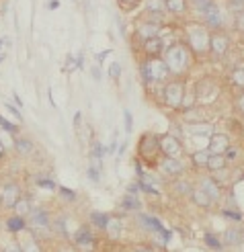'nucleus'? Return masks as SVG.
<instances>
[{
    "label": "nucleus",
    "instance_id": "nucleus-19",
    "mask_svg": "<svg viewBox=\"0 0 244 252\" xmlns=\"http://www.w3.org/2000/svg\"><path fill=\"white\" fill-rule=\"evenodd\" d=\"M164 10V0H146V12H150V15H162Z\"/></svg>",
    "mask_w": 244,
    "mask_h": 252
},
{
    "label": "nucleus",
    "instance_id": "nucleus-51",
    "mask_svg": "<svg viewBox=\"0 0 244 252\" xmlns=\"http://www.w3.org/2000/svg\"><path fill=\"white\" fill-rule=\"evenodd\" d=\"M60 252H74V250H70V248H64V250H60Z\"/></svg>",
    "mask_w": 244,
    "mask_h": 252
},
{
    "label": "nucleus",
    "instance_id": "nucleus-22",
    "mask_svg": "<svg viewBox=\"0 0 244 252\" xmlns=\"http://www.w3.org/2000/svg\"><path fill=\"white\" fill-rule=\"evenodd\" d=\"M121 207H123V209H127V211H138L142 205H139V199H136V195H132V193H130V195H125V197H123Z\"/></svg>",
    "mask_w": 244,
    "mask_h": 252
},
{
    "label": "nucleus",
    "instance_id": "nucleus-11",
    "mask_svg": "<svg viewBox=\"0 0 244 252\" xmlns=\"http://www.w3.org/2000/svg\"><path fill=\"white\" fill-rule=\"evenodd\" d=\"M164 41L162 37H152V39H146L144 41V52L148 54V58H160V54H164Z\"/></svg>",
    "mask_w": 244,
    "mask_h": 252
},
{
    "label": "nucleus",
    "instance_id": "nucleus-41",
    "mask_svg": "<svg viewBox=\"0 0 244 252\" xmlns=\"http://www.w3.org/2000/svg\"><path fill=\"white\" fill-rule=\"evenodd\" d=\"M60 193H62V197H66V199H70V201L76 199V193L70 191V189H66V187H60Z\"/></svg>",
    "mask_w": 244,
    "mask_h": 252
},
{
    "label": "nucleus",
    "instance_id": "nucleus-6",
    "mask_svg": "<svg viewBox=\"0 0 244 252\" xmlns=\"http://www.w3.org/2000/svg\"><path fill=\"white\" fill-rule=\"evenodd\" d=\"M156 152H160V137L154 133H146L142 137V144H139V154L146 160H152Z\"/></svg>",
    "mask_w": 244,
    "mask_h": 252
},
{
    "label": "nucleus",
    "instance_id": "nucleus-39",
    "mask_svg": "<svg viewBox=\"0 0 244 252\" xmlns=\"http://www.w3.org/2000/svg\"><path fill=\"white\" fill-rule=\"evenodd\" d=\"M236 29L244 33V10L236 12Z\"/></svg>",
    "mask_w": 244,
    "mask_h": 252
},
{
    "label": "nucleus",
    "instance_id": "nucleus-53",
    "mask_svg": "<svg viewBox=\"0 0 244 252\" xmlns=\"http://www.w3.org/2000/svg\"><path fill=\"white\" fill-rule=\"evenodd\" d=\"M0 60H2V56H0Z\"/></svg>",
    "mask_w": 244,
    "mask_h": 252
},
{
    "label": "nucleus",
    "instance_id": "nucleus-54",
    "mask_svg": "<svg viewBox=\"0 0 244 252\" xmlns=\"http://www.w3.org/2000/svg\"><path fill=\"white\" fill-rule=\"evenodd\" d=\"M0 252H2V250H0Z\"/></svg>",
    "mask_w": 244,
    "mask_h": 252
},
{
    "label": "nucleus",
    "instance_id": "nucleus-28",
    "mask_svg": "<svg viewBox=\"0 0 244 252\" xmlns=\"http://www.w3.org/2000/svg\"><path fill=\"white\" fill-rule=\"evenodd\" d=\"M187 4H191V8H195L197 12L203 15V12L213 4V0H187Z\"/></svg>",
    "mask_w": 244,
    "mask_h": 252
},
{
    "label": "nucleus",
    "instance_id": "nucleus-31",
    "mask_svg": "<svg viewBox=\"0 0 244 252\" xmlns=\"http://www.w3.org/2000/svg\"><path fill=\"white\" fill-rule=\"evenodd\" d=\"M226 244H232V246H236V244H240V232H238V228H232V230H228L226 232Z\"/></svg>",
    "mask_w": 244,
    "mask_h": 252
},
{
    "label": "nucleus",
    "instance_id": "nucleus-2",
    "mask_svg": "<svg viewBox=\"0 0 244 252\" xmlns=\"http://www.w3.org/2000/svg\"><path fill=\"white\" fill-rule=\"evenodd\" d=\"M139 74H142V80L146 84H156V82H164L171 76V70L166 66V62L160 58H148L142 62L139 66Z\"/></svg>",
    "mask_w": 244,
    "mask_h": 252
},
{
    "label": "nucleus",
    "instance_id": "nucleus-32",
    "mask_svg": "<svg viewBox=\"0 0 244 252\" xmlns=\"http://www.w3.org/2000/svg\"><path fill=\"white\" fill-rule=\"evenodd\" d=\"M174 191L176 193H181V195H191V193H193V189H191V185L189 183H174Z\"/></svg>",
    "mask_w": 244,
    "mask_h": 252
},
{
    "label": "nucleus",
    "instance_id": "nucleus-27",
    "mask_svg": "<svg viewBox=\"0 0 244 252\" xmlns=\"http://www.w3.org/2000/svg\"><path fill=\"white\" fill-rule=\"evenodd\" d=\"M21 250L23 252H41V246L37 244L35 238H27V240H21Z\"/></svg>",
    "mask_w": 244,
    "mask_h": 252
},
{
    "label": "nucleus",
    "instance_id": "nucleus-33",
    "mask_svg": "<svg viewBox=\"0 0 244 252\" xmlns=\"http://www.w3.org/2000/svg\"><path fill=\"white\" fill-rule=\"evenodd\" d=\"M119 228H121V225H119V221H117V220H109V223H107V228H105V230H107L113 238H117Z\"/></svg>",
    "mask_w": 244,
    "mask_h": 252
},
{
    "label": "nucleus",
    "instance_id": "nucleus-13",
    "mask_svg": "<svg viewBox=\"0 0 244 252\" xmlns=\"http://www.w3.org/2000/svg\"><path fill=\"white\" fill-rule=\"evenodd\" d=\"M228 148H230L228 137L222 135V133H215V135H211V140H209V150H208V152L209 154H224Z\"/></svg>",
    "mask_w": 244,
    "mask_h": 252
},
{
    "label": "nucleus",
    "instance_id": "nucleus-42",
    "mask_svg": "<svg viewBox=\"0 0 244 252\" xmlns=\"http://www.w3.org/2000/svg\"><path fill=\"white\" fill-rule=\"evenodd\" d=\"M234 82H238V84H242V86H244V70L234 72Z\"/></svg>",
    "mask_w": 244,
    "mask_h": 252
},
{
    "label": "nucleus",
    "instance_id": "nucleus-44",
    "mask_svg": "<svg viewBox=\"0 0 244 252\" xmlns=\"http://www.w3.org/2000/svg\"><path fill=\"white\" fill-rule=\"evenodd\" d=\"M6 109H8V111H10V113H12V115H15L17 119H21V113H19V109H15V107H12V105L8 103V100H6Z\"/></svg>",
    "mask_w": 244,
    "mask_h": 252
},
{
    "label": "nucleus",
    "instance_id": "nucleus-12",
    "mask_svg": "<svg viewBox=\"0 0 244 252\" xmlns=\"http://www.w3.org/2000/svg\"><path fill=\"white\" fill-rule=\"evenodd\" d=\"M228 37L224 33H213L211 35V41H209V52H213L215 56H224L228 52Z\"/></svg>",
    "mask_w": 244,
    "mask_h": 252
},
{
    "label": "nucleus",
    "instance_id": "nucleus-8",
    "mask_svg": "<svg viewBox=\"0 0 244 252\" xmlns=\"http://www.w3.org/2000/svg\"><path fill=\"white\" fill-rule=\"evenodd\" d=\"M160 152H164V156H171V158H176L178 154L183 152V146L181 142L173 137L171 133L166 135H160Z\"/></svg>",
    "mask_w": 244,
    "mask_h": 252
},
{
    "label": "nucleus",
    "instance_id": "nucleus-15",
    "mask_svg": "<svg viewBox=\"0 0 244 252\" xmlns=\"http://www.w3.org/2000/svg\"><path fill=\"white\" fill-rule=\"evenodd\" d=\"M164 6L166 12H173V15H183L187 10V0H164Z\"/></svg>",
    "mask_w": 244,
    "mask_h": 252
},
{
    "label": "nucleus",
    "instance_id": "nucleus-17",
    "mask_svg": "<svg viewBox=\"0 0 244 252\" xmlns=\"http://www.w3.org/2000/svg\"><path fill=\"white\" fill-rule=\"evenodd\" d=\"M208 168H209V170H213V172L226 168V156H224V154H209Z\"/></svg>",
    "mask_w": 244,
    "mask_h": 252
},
{
    "label": "nucleus",
    "instance_id": "nucleus-40",
    "mask_svg": "<svg viewBox=\"0 0 244 252\" xmlns=\"http://www.w3.org/2000/svg\"><path fill=\"white\" fill-rule=\"evenodd\" d=\"M222 213H224L226 218H232V220H236V221H240V220H242V213H240V211H230V209H224Z\"/></svg>",
    "mask_w": 244,
    "mask_h": 252
},
{
    "label": "nucleus",
    "instance_id": "nucleus-36",
    "mask_svg": "<svg viewBox=\"0 0 244 252\" xmlns=\"http://www.w3.org/2000/svg\"><path fill=\"white\" fill-rule=\"evenodd\" d=\"M123 119H125V131H132L134 129V117L127 109H123Z\"/></svg>",
    "mask_w": 244,
    "mask_h": 252
},
{
    "label": "nucleus",
    "instance_id": "nucleus-30",
    "mask_svg": "<svg viewBox=\"0 0 244 252\" xmlns=\"http://www.w3.org/2000/svg\"><path fill=\"white\" fill-rule=\"evenodd\" d=\"M109 152V150L105 148V146H103L101 142H93V146H91V156L95 158V160H101L103 156H105Z\"/></svg>",
    "mask_w": 244,
    "mask_h": 252
},
{
    "label": "nucleus",
    "instance_id": "nucleus-52",
    "mask_svg": "<svg viewBox=\"0 0 244 252\" xmlns=\"http://www.w3.org/2000/svg\"><path fill=\"white\" fill-rule=\"evenodd\" d=\"M139 252H150V250H139Z\"/></svg>",
    "mask_w": 244,
    "mask_h": 252
},
{
    "label": "nucleus",
    "instance_id": "nucleus-3",
    "mask_svg": "<svg viewBox=\"0 0 244 252\" xmlns=\"http://www.w3.org/2000/svg\"><path fill=\"white\" fill-rule=\"evenodd\" d=\"M187 39H189V49L195 54H205L209 52V41L211 35L205 29V25H189L187 27Z\"/></svg>",
    "mask_w": 244,
    "mask_h": 252
},
{
    "label": "nucleus",
    "instance_id": "nucleus-7",
    "mask_svg": "<svg viewBox=\"0 0 244 252\" xmlns=\"http://www.w3.org/2000/svg\"><path fill=\"white\" fill-rule=\"evenodd\" d=\"M158 33H160V23L156 19H144V21H139L136 27V35L142 37L144 41L152 39V37H158Z\"/></svg>",
    "mask_w": 244,
    "mask_h": 252
},
{
    "label": "nucleus",
    "instance_id": "nucleus-45",
    "mask_svg": "<svg viewBox=\"0 0 244 252\" xmlns=\"http://www.w3.org/2000/svg\"><path fill=\"white\" fill-rule=\"evenodd\" d=\"M4 252H23V250H21V246H19V244H8Z\"/></svg>",
    "mask_w": 244,
    "mask_h": 252
},
{
    "label": "nucleus",
    "instance_id": "nucleus-46",
    "mask_svg": "<svg viewBox=\"0 0 244 252\" xmlns=\"http://www.w3.org/2000/svg\"><path fill=\"white\" fill-rule=\"evenodd\" d=\"M236 105H238V111L244 115V94H240V96H238V103H236Z\"/></svg>",
    "mask_w": 244,
    "mask_h": 252
},
{
    "label": "nucleus",
    "instance_id": "nucleus-4",
    "mask_svg": "<svg viewBox=\"0 0 244 252\" xmlns=\"http://www.w3.org/2000/svg\"><path fill=\"white\" fill-rule=\"evenodd\" d=\"M185 100V84L181 80H173L164 86V103L173 107V109H178L183 105Z\"/></svg>",
    "mask_w": 244,
    "mask_h": 252
},
{
    "label": "nucleus",
    "instance_id": "nucleus-50",
    "mask_svg": "<svg viewBox=\"0 0 244 252\" xmlns=\"http://www.w3.org/2000/svg\"><path fill=\"white\" fill-rule=\"evenodd\" d=\"M230 2H238V4H244V0H230Z\"/></svg>",
    "mask_w": 244,
    "mask_h": 252
},
{
    "label": "nucleus",
    "instance_id": "nucleus-26",
    "mask_svg": "<svg viewBox=\"0 0 244 252\" xmlns=\"http://www.w3.org/2000/svg\"><path fill=\"white\" fill-rule=\"evenodd\" d=\"M15 148L19 154H29L33 150V144L31 140H27V137H19V140H15Z\"/></svg>",
    "mask_w": 244,
    "mask_h": 252
},
{
    "label": "nucleus",
    "instance_id": "nucleus-21",
    "mask_svg": "<svg viewBox=\"0 0 244 252\" xmlns=\"http://www.w3.org/2000/svg\"><path fill=\"white\" fill-rule=\"evenodd\" d=\"M139 223H142L144 228L150 230V232H160V230H162L160 221H158V220H154V218H148V216H139Z\"/></svg>",
    "mask_w": 244,
    "mask_h": 252
},
{
    "label": "nucleus",
    "instance_id": "nucleus-35",
    "mask_svg": "<svg viewBox=\"0 0 244 252\" xmlns=\"http://www.w3.org/2000/svg\"><path fill=\"white\" fill-rule=\"evenodd\" d=\"M205 242H208V246H211V248H215V250L222 248V242L217 240L215 236H211V234H205Z\"/></svg>",
    "mask_w": 244,
    "mask_h": 252
},
{
    "label": "nucleus",
    "instance_id": "nucleus-48",
    "mask_svg": "<svg viewBox=\"0 0 244 252\" xmlns=\"http://www.w3.org/2000/svg\"><path fill=\"white\" fill-rule=\"evenodd\" d=\"M109 56V49H107V52H103V54H99V60H105Z\"/></svg>",
    "mask_w": 244,
    "mask_h": 252
},
{
    "label": "nucleus",
    "instance_id": "nucleus-47",
    "mask_svg": "<svg viewBox=\"0 0 244 252\" xmlns=\"http://www.w3.org/2000/svg\"><path fill=\"white\" fill-rule=\"evenodd\" d=\"M91 72H93V78H95V80H101V72H99V68H93Z\"/></svg>",
    "mask_w": 244,
    "mask_h": 252
},
{
    "label": "nucleus",
    "instance_id": "nucleus-9",
    "mask_svg": "<svg viewBox=\"0 0 244 252\" xmlns=\"http://www.w3.org/2000/svg\"><path fill=\"white\" fill-rule=\"evenodd\" d=\"M203 21H205V25H208V27H211V29H220L222 25H224V12L217 8V4L213 2L208 10L203 12Z\"/></svg>",
    "mask_w": 244,
    "mask_h": 252
},
{
    "label": "nucleus",
    "instance_id": "nucleus-24",
    "mask_svg": "<svg viewBox=\"0 0 244 252\" xmlns=\"http://www.w3.org/2000/svg\"><path fill=\"white\" fill-rule=\"evenodd\" d=\"M193 164L195 166H208V160H209V152L208 150H197V152H193Z\"/></svg>",
    "mask_w": 244,
    "mask_h": 252
},
{
    "label": "nucleus",
    "instance_id": "nucleus-16",
    "mask_svg": "<svg viewBox=\"0 0 244 252\" xmlns=\"http://www.w3.org/2000/svg\"><path fill=\"white\" fill-rule=\"evenodd\" d=\"M201 191H205V193L209 195L211 201H215L217 195H220V185H217L213 179H203L201 181Z\"/></svg>",
    "mask_w": 244,
    "mask_h": 252
},
{
    "label": "nucleus",
    "instance_id": "nucleus-23",
    "mask_svg": "<svg viewBox=\"0 0 244 252\" xmlns=\"http://www.w3.org/2000/svg\"><path fill=\"white\" fill-rule=\"evenodd\" d=\"M109 220H111V218L107 216V213H99V211H93V213H91V221L97 225V228H101V230L107 228Z\"/></svg>",
    "mask_w": 244,
    "mask_h": 252
},
{
    "label": "nucleus",
    "instance_id": "nucleus-20",
    "mask_svg": "<svg viewBox=\"0 0 244 252\" xmlns=\"http://www.w3.org/2000/svg\"><path fill=\"white\" fill-rule=\"evenodd\" d=\"M191 197H193V201L199 205V207H208V205H211V199H209V195L205 193V191H201V189H195L193 193H191Z\"/></svg>",
    "mask_w": 244,
    "mask_h": 252
},
{
    "label": "nucleus",
    "instance_id": "nucleus-34",
    "mask_svg": "<svg viewBox=\"0 0 244 252\" xmlns=\"http://www.w3.org/2000/svg\"><path fill=\"white\" fill-rule=\"evenodd\" d=\"M121 64H119V62H113V64H111V68H109V76L111 78H119L121 76Z\"/></svg>",
    "mask_w": 244,
    "mask_h": 252
},
{
    "label": "nucleus",
    "instance_id": "nucleus-43",
    "mask_svg": "<svg viewBox=\"0 0 244 252\" xmlns=\"http://www.w3.org/2000/svg\"><path fill=\"white\" fill-rule=\"evenodd\" d=\"M37 185H39V187H45V189H54V187H56L54 183L47 181V179H39V181H37Z\"/></svg>",
    "mask_w": 244,
    "mask_h": 252
},
{
    "label": "nucleus",
    "instance_id": "nucleus-10",
    "mask_svg": "<svg viewBox=\"0 0 244 252\" xmlns=\"http://www.w3.org/2000/svg\"><path fill=\"white\" fill-rule=\"evenodd\" d=\"M49 225V218L43 209H31L29 213V228L31 230H45Z\"/></svg>",
    "mask_w": 244,
    "mask_h": 252
},
{
    "label": "nucleus",
    "instance_id": "nucleus-38",
    "mask_svg": "<svg viewBox=\"0 0 244 252\" xmlns=\"http://www.w3.org/2000/svg\"><path fill=\"white\" fill-rule=\"evenodd\" d=\"M119 4H121V8H125V10H132V8H136V6L139 4V0H119Z\"/></svg>",
    "mask_w": 244,
    "mask_h": 252
},
{
    "label": "nucleus",
    "instance_id": "nucleus-25",
    "mask_svg": "<svg viewBox=\"0 0 244 252\" xmlns=\"http://www.w3.org/2000/svg\"><path fill=\"white\" fill-rule=\"evenodd\" d=\"M15 211H17V216H29V213H31V201L29 199H19L17 201V205H15Z\"/></svg>",
    "mask_w": 244,
    "mask_h": 252
},
{
    "label": "nucleus",
    "instance_id": "nucleus-29",
    "mask_svg": "<svg viewBox=\"0 0 244 252\" xmlns=\"http://www.w3.org/2000/svg\"><path fill=\"white\" fill-rule=\"evenodd\" d=\"M74 240L80 246H88V244H93V234H91V230H80L78 234H76Z\"/></svg>",
    "mask_w": 244,
    "mask_h": 252
},
{
    "label": "nucleus",
    "instance_id": "nucleus-14",
    "mask_svg": "<svg viewBox=\"0 0 244 252\" xmlns=\"http://www.w3.org/2000/svg\"><path fill=\"white\" fill-rule=\"evenodd\" d=\"M160 170H162L164 174H169V176H176V174L183 172V164H181V160H178V158L166 156V158L160 162Z\"/></svg>",
    "mask_w": 244,
    "mask_h": 252
},
{
    "label": "nucleus",
    "instance_id": "nucleus-49",
    "mask_svg": "<svg viewBox=\"0 0 244 252\" xmlns=\"http://www.w3.org/2000/svg\"><path fill=\"white\" fill-rule=\"evenodd\" d=\"M2 156H4V146L0 144V160H2Z\"/></svg>",
    "mask_w": 244,
    "mask_h": 252
},
{
    "label": "nucleus",
    "instance_id": "nucleus-5",
    "mask_svg": "<svg viewBox=\"0 0 244 252\" xmlns=\"http://www.w3.org/2000/svg\"><path fill=\"white\" fill-rule=\"evenodd\" d=\"M21 199V189L17 183H6L0 189V205L6 209H15L17 201Z\"/></svg>",
    "mask_w": 244,
    "mask_h": 252
},
{
    "label": "nucleus",
    "instance_id": "nucleus-18",
    "mask_svg": "<svg viewBox=\"0 0 244 252\" xmlns=\"http://www.w3.org/2000/svg\"><path fill=\"white\" fill-rule=\"evenodd\" d=\"M25 225H27V223H25V220H23L21 216H15V218H8V220H6V230L12 232V234L25 230Z\"/></svg>",
    "mask_w": 244,
    "mask_h": 252
},
{
    "label": "nucleus",
    "instance_id": "nucleus-1",
    "mask_svg": "<svg viewBox=\"0 0 244 252\" xmlns=\"http://www.w3.org/2000/svg\"><path fill=\"white\" fill-rule=\"evenodd\" d=\"M164 62L171 74H185L191 66V62H193V56H191V49L187 45L174 43L164 49Z\"/></svg>",
    "mask_w": 244,
    "mask_h": 252
},
{
    "label": "nucleus",
    "instance_id": "nucleus-37",
    "mask_svg": "<svg viewBox=\"0 0 244 252\" xmlns=\"http://www.w3.org/2000/svg\"><path fill=\"white\" fill-rule=\"evenodd\" d=\"M0 125H2V129L8 131V133H17V125H12L10 121H6L2 115H0Z\"/></svg>",
    "mask_w": 244,
    "mask_h": 252
}]
</instances>
